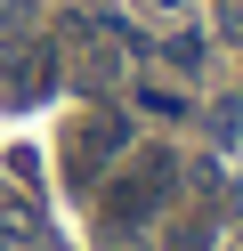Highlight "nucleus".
Returning a JSON list of instances; mask_svg holds the SVG:
<instances>
[{"label":"nucleus","instance_id":"1","mask_svg":"<svg viewBox=\"0 0 243 251\" xmlns=\"http://www.w3.org/2000/svg\"><path fill=\"white\" fill-rule=\"evenodd\" d=\"M170 186H178V154H138V170H122L106 186V235H138L170 202Z\"/></svg>","mask_w":243,"mask_h":251},{"label":"nucleus","instance_id":"6","mask_svg":"<svg viewBox=\"0 0 243 251\" xmlns=\"http://www.w3.org/2000/svg\"><path fill=\"white\" fill-rule=\"evenodd\" d=\"M235 33H243V0H235Z\"/></svg>","mask_w":243,"mask_h":251},{"label":"nucleus","instance_id":"2","mask_svg":"<svg viewBox=\"0 0 243 251\" xmlns=\"http://www.w3.org/2000/svg\"><path fill=\"white\" fill-rule=\"evenodd\" d=\"M122 146H130V122H122V114H89L73 138H65V178L89 186V178H97V162H113Z\"/></svg>","mask_w":243,"mask_h":251},{"label":"nucleus","instance_id":"7","mask_svg":"<svg viewBox=\"0 0 243 251\" xmlns=\"http://www.w3.org/2000/svg\"><path fill=\"white\" fill-rule=\"evenodd\" d=\"M154 8H178V0H154Z\"/></svg>","mask_w":243,"mask_h":251},{"label":"nucleus","instance_id":"4","mask_svg":"<svg viewBox=\"0 0 243 251\" xmlns=\"http://www.w3.org/2000/svg\"><path fill=\"white\" fill-rule=\"evenodd\" d=\"M170 251H211V219H178V227H170Z\"/></svg>","mask_w":243,"mask_h":251},{"label":"nucleus","instance_id":"3","mask_svg":"<svg viewBox=\"0 0 243 251\" xmlns=\"http://www.w3.org/2000/svg\"><path fill=\"white\" fill-rule=\"evenodd\" d=\"M57 41H16V49H8V65H0V89H8V98L16 105H41L49 98V89H57Z\"/></svg>","mask_w":243,"mask_h":251},{"label":"nucleus","instance_id":"5","mask_svg":"<svg viewBox=\"0 0 243 251\" xmlns=\"http://www.w3.org/2000/svg\"><path fill=\"white\" fill-rule=\"evenodd\" d=\"M170 65H187V73H194V65H203V41H194V33H178V41H170Z\"/></svg>","mask_w":243,"mask_h":251}]
</instances>
